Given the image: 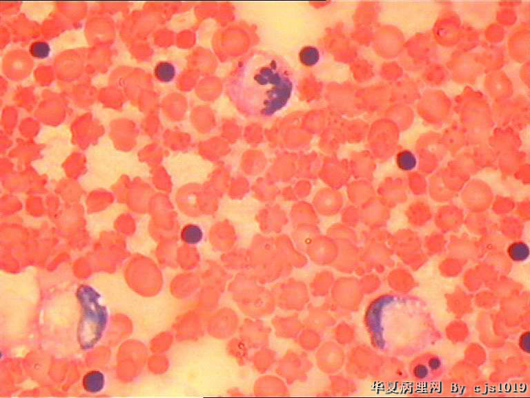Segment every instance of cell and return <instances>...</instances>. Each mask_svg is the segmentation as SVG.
<instances>
[{"label":"cell","mask_w":530,"mask_h":398,"mask_svg":"<svg viewBox=\"0 0 530 398\" xmlns=\"http://www.w3.org/2000/svg\"><path fill=\"white\" fill-rule=\"evenodd\" d=\"M295 85L293 71L279 56L264 50L242 58L228 75L224 89L241 113L268 118L290 102Z\"/></svg>","instance_id":"6da1fadb"},{"label":"cell","mask_w":530,"mask_h":398,"mask_svg":"<svg viewBox=\"0 0 530 398\" xmlns=\"http://www.w3.org/2000/svg\"><path fill=\"white\" fill-rule=\"evenodd\" d=\"M77 296L83 310L79 328V341L82 349H90L101 339L108 322V312L93 288L81 286Z\"/></svg>","instance_id":"7a4b0ae2"},{"label":"cell","mask_w":530,"mask_h":398,"mask_svg":"<svg viewBox=\"0 0 530 398\" xmlns=\"http://www.w3.org/2000/svg\"><path fill=\"white\" fill-rule=\"evenodd\" d=\"M237 321L235 313L231 309H222L209 319L207 325L208 332L216 338H228L235 332Z\"/></svg>","instance_id":"3957f363"},{"label":"cell","mask_w":530,"mask_h":398,"mask_svg":"<svg viewBox=\"0 0 530 398\" xmlns=\"http://www.w3.org/2000/svg\"><path fill=\"white\" fill-rule=\"evenodd\" d=\"M175 331L176 337L181 341H194L202 334L203 325L197 314L186 312L175 321Z\"/></svg>","instance_id":"277c9868"},{"label":"cell","mask_w":530,"mask_h":398,"mask_svg":"<svg viewBox=\"0 0 530 398\" xmlns=\"http://www.w3.org/2000/svg\"><path fill=\"white\" fill-rule=\"evenodd\" d=\"M104 381V375L102 372L99 370H92L85 375L83 386L86 391L94 393L102 390Z\"/></svg>","instance_id":"5b68a950"},{"label":"cell","mask_w":530,"mask_h":398,"mask_svg":"<svg viewBox=\"0 0 530 398\" xmlns=\"http://www.w3.org/2000/svg\"><path fill=\"white\" fill-rule=\"evenodd\" d=\"M29 53L32 57L42 59L49 56L50 48L48 43L43 41H37L30 45Z\"/></svg>","instance_id":"8992f818"}]
</instances>
